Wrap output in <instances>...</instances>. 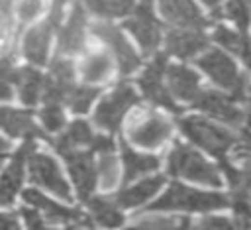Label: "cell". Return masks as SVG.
I'll use <instances>...</instances> for the list:
<instances>
[{"label":"cell","mask_w":251,"mask_h":230,"mask_svg":"<svg viewBox=\"0 0 251 230\" xmlns=\"http://www.w3.org/2000/svg\"><path fill=\"white\" fill-rule=\"evenodd\" d=\"M239 155L251 159V136H249V134H245V136L241 138V142H239Z\"/></svg>","instance_id":"cell-41"},{"label":"cell","mask_w":251,"mask_h":230,"mask_svg":"<svg viewBox=\"0 0 251 230\" xmlns=\"http://www.w3.org/2000/svg\"><path fill=\"white\" fill-rule=\"evenodd\" d=\"M10 10L18 24H29L43 14L45 0H10Z\"/></svg>","instance_id":"cell-31"},{"label":"cell","mask_w":251,"mask_h":230,"mask_svg":"<svg viewBox=\"0 0 251 230\" xmlns=\"http://www.w3.org/2000/svg\"><path fill=\"white\" fill-rule=\"evenodd\" d=\"M129 12L131 16L126 22L127 29L133 33V37L139 41L145 53L155 51L161 41V26L155 20L151 0H139L135 6H131Z\"/></svg>","instance_id":"cell-7"},{"label":"cell","mask_w":251,"mask_h":230,"mask_svg":"<svg viewBox=\"0 0 251 230\" xmlns=\"http://www.w3.org/2000/svg\"><path fill=\"white\" fill-rule=\"evenodd\" d=\"M0 128L12 138H37L39 130L27 110H18L10 106H0Z\"/></svg>","instance_id":"cell-22"},{"label":"cell","mask_w":251,"mask_h":230,"mask_svg":"<svg viewBox=\"0 0 251 230\" xmlns=\"http://www.w3.org/2000/svg\"><path fill=\"white\" fill-rule=\"evenodd\" d=\"M214 37H216V41L222 43L226 49H229V51H233V53H239L245 35H243V33H237V31H231V29H227V28H224V26H220V28L214 31Z\"/></svg>","instance_id":"cell-35"},{"label":"cell","mask_w":251,"mask_h":230,"mask_svg":"<svg viewBox=\"0 0 251 230\" xmlns=\"http://www.w3.org/2000/svg\"><path fill=\"white\" fill-rule=\"evenodd\" d=\"M161 14L175 28H194L202 29L206 26L204 16L192 0H159Z\"/></svg>","instance_id":"cell-18"},{"label":"cell","mask_w":251,"mask_h":230,"mask_svg":"<svg viewBox=\"0 0 251 230\" xmlns=\"http://www.w3.org/2000/svg\"><path fill=\"white\" fill-rule=\"evenodd\" d=\"M122 159H124V171H126V179L127 181H133L135 177L147 175V173H151V171H155L159 167V159L155 155L137 153L126 144L122 147Z\"/></svg>","instance_id":"cell-26"},{"label":"cell","mask_w":251,"mask_h":230,"mask_svg":"<svg viewBox=\"0 0 251 230\" xmlns=\"http://www.w3.org/2000/svg\"><path fill=\"white\" fill-rule=\"evenodd\" d=\"M78 73L88 85L106 83L114 75V55L110 51H90L80 61Z\"/></svg>","instance_id":"cell-21"},{"label":"cell","mask_w":251,"mask_h":230,"mask_svg":"<svg viewBox=\"0 0 251 230\" xmlns=\"http://www.w3.org/2000/svg\"><path fill=\"white\" fill-rule=\"evenodd\" d=\"M14 90L24 104H35L43 92V75L35 67H16Z\"/></svg>","instance_id":"cell-23"},{"label":"cell","mask_w":251,"mask_h":230,"mask_svg":"<svg viewBox=\"0 0 251 230\" xmlns=\"http://www.w3.org/2000/svg\"><path fill=\"white\" fill-rule=\"evenodd\" d=\"M22 212V216H24V222L29 226V228H41L43 224H45V218L39 214V210L37 208H22L20 210Z\"/></svg>","instance_id":"cell-37"},{"label":"cell","mask_w":251,"mask_h":230,"mask_svg":"<svg viewBox=\"0 0 251 230\" xmlns=\"http://www.w3.org/2000/svg\"><path fill=\"white\" fill-rule=\"evenodd\" d=\"M178 124L186 138H190L194 144H198L200 147H204L208 153H212L216 157H224L226 151L235 142V138L227 130H224L204 118H198V116L180 118Z\"/></svg>","instance_id":"cell-4"},{"label":"cell","mask_w":251,"mask_h":230,"mask_svg":"<svg viewBox=\"0 0 251 230\" xmlns=\"http://www.w3.org/2000/svg\"><path fill=\"white\" fill-rule=\"evenodd\" d=\"M14 57L10 53H0V100H10L14 96Z\"/></svg>","instance_id":"cell-32"},{"label":"cell","mask_w":251,"mask_h":230,"mask_svg":"<svg viewBox=\"0 0 251 230\" xmlns=\"http://www.w3.org/2000/svg\"><path fill=\"white\" fill-rule=\"evenodd\" d=\"M92 140H94V134H92L90 126L82 120H76L63 134H59L53 140V145L59 153H65V151H71V149H82L86 145L90 147Z\"/></svg>","instance_id":"cell-25"},{"label":"cell","mask_w":251,"mask_h":230,"mask_svg":"<svg viewBox=\"0 0 251 230\" xmlns=\"http://www.w3.org/2000/svg\"><path fill=\"white\" fill-rule=\"evenodd\" d=\"M27 167H29V179L51 191L55 197H61V199H71V189H69V183L65 181L57 161L49 155V153H43V151H29L27 155Z\"/></svg>","instance_id":"cell-6"},{"label":"cell","mask_w":251,"mask_h":230,"mask_svg":"<svg viewBox=\"0 0 251 230\" xmlns=\"http://www.w3.org/2000/svg\"><path fill=\"white\" fill-rule=\"evenodd\" d=\"M171 122L153 110H139L127 124V138L139 147H161L171 136Z\"/></svg>","instance_id":"cell-3"},{"label":"cell","mask_w":251,"mask_h":230,"mask_svg":"<svg viewBox=\"0 0 251 230\" xmlns=\"http://www.w3.org/2000/svg\"><path fill=\"white\" fill-rule=\"evenodd\" d=\"M198 226H202V228H231L233 224L222 216H208V218H202L198 222Z\"/></svg>","instance_id":"cell-38"},{"label":"cell","mask_w":251,"mask_h":230,"mask_svg":"<svg viewBox=\"0 0 251 230\" xmlns=\"http://www.w3.org/2000/svg\"><path fill=\"white\" fill-rule=\"evenodd\" d=\"M8 149H10V142H8V140H4V138L0 136V163L4 161V157H6Z\"/></svg>","instance_id":"cell-42"},{"label":"cell","mask_w":251,"mask_h":230,"mask_svg":"<svg viewBox=\"0 0 251 230\" xmlns=\"http://www.w3.org/2000/svg\"><path fill=\"white\" fill-rule=\"evenodd\" d=\"M202 2H204L208 8H218V4H220L222 0H202Z\"/></svg>","instance_id":"cell-45"},{"label":"cell","mask_w":251,"mask_h":230,"mask_svg":"<svg viewBox=\"0 0 251 230\" xmlns=\"http://www.w3.org/2000/svg\"><path fill=\"white\" fill-rule=\"evenodd\" d=\"M39 118H41L43 128L51 134L59 132L65 126V114H63L61 102H45V106L39 112Z\"/></svg>","instance_id":"cell-33"},{"label":"cell","mask_w":251,"mask_h":230,"mask_svg":"<svg viewBox=\"0 0 251 230\" xmlns=\"http://www.w3.org/2000/svg\"><path fill=\"white\" fill-rule=\"evenodd\" d=\"M69 165V173L75 181V187L78 191V197L82 201L92 197V191L96 187V167L92 161V155L82 149H71L61 153Z\"/></svg>","instance_id":"cell-11"},{"label":"cell","mask_w":251,"mask_h":230,"mask_svg":"<svg viewBox=\"0 0 251 230\" xmlns=\"http://www.w3.org/2000/svg\"><path fill=\"white\" fill-rule=\"evenodd\" d=\"M165 77H167V85H169V92L175 94L180 100L186 102H194V98L198 96L200 88V81L198 75L194 71H190L184 65H171L165 67Z\"/></svg>","instance_id":"cell-20"},{"label":"cell","mask_w":251,"mask_h":230,"mask_svg":"<svg viewBox=\"0 0 251 230\" xmlns=\"http://www.w3.org/2000/svg\"><path fill=\"white\" fill-rule=\"evenodd\" d=\"M137 100V92L133 90L131 85H118L96 108L94 112V122L108 132L118 130L124 114L127 112V108Z\"/></svg>","instance_id":"cell-8"},{"label":"cell","mask_w":251,"mask_h":230,"mask_svg":"<svg viewBox=\"0 0 251 230\" xmlns=\"http://www.w3.org/2000/svg\"><path fill=\"white\" fill-rule=\"evenodd\" d=\"M96 96H98V88L96 86H86V85L76 86V85H73L69 94H67V98H65V102L69 104V108L75 114H84V112H88V108L92 106Z\"/></svg>","instance_id":"cell-29"},{"label":"cell","mask_w":251,"mask_h":230,"mask_svg":"<svg viewBox=\"0 0 251 230\" xmlns=\"http://www.w3.org/2000/svg\"><path fill=\"white\" fill-rule=\"evenodd\" d=\"M169 173L206 185H220V175L216 167L184 144H175V149L169 155Z\"/></svg>","instance_id":"cell-2"},{"label":"cell","mask_w":251,"mask_h":230,"mask_svg":"<svg viewBox=\"0 0 251 230\" xmlns=\"http://www.w3.org/2000/svg\"><path fill=\"white\" fill-rule=\"evenodd\" d=\"M165 183V177L163 175H153V177H147L127 189H124L118 197H116V202L120 206H126V208H131V206H139L143 202H147Z\"/></svg>","instance_id":"cell-24"},{"label":"cell","mask_w":251,"mask_h":230,"mask_svg":"<svg viewBox=\"0 0 251 230\" xmlns=\"http://www.w3.org/2000/svg\"><path fill=\"white\" fill-rule=\"evenodd\" d=\"M84 4L100 18H116L127 14L133 6V0H84Z\"/></svg>","instance_id":"cell-30"},{"label":"cell","mask_w":251,"mask_h":230,"mask_svg":"<svg viewBox=\"0 0 251 230\" xmlns=\"http://www.w3.org/2000/svg\"><path fill=\"white\" fill-rule=\"evenodd\" d=\"M167 51L180 57V59H188L192 55H196L198 51H202L206 47V35L202 33V29H194V28H175L167 33Z\"/></svg>","instance_id":"cell-19"},{"label":"cell","mask_w":251,"mask_h":230,"mask_svg":"<svg viewBox=\"0 0 251 230\" xmlns=\"http://www.w3.org/2000/svg\"><path fill=\"white\" fill-rule=\"evenodd\" d=\"M196 63L216 85L231 90L235 96H241L245 92V88H247L245 79L239 75L235 63L227 55H224L222 51L208 49Z\"/></svg>","instance_id":"cell-5"},{"label":"cell","mask_w":251,"mask_h":230,"mask_svg":"<svg viewBox=\"0 0 251 230\" xmlns=\"http://www.w3.org/2000/svg\"><path fill=\"white\" fill-rule=\"evenodd\" d=\"M237 55H241V59L245 61V65H247V69L251 71V37H243V43H241V49H239V53Z\"/></svg>","instance_id":"cell-39"},{"label":"cell","mask_w":251,"mask_h":230,"mask_svg":"<svg viewBox=\"0 0 251 230\" xmlns=\"http://www.w3.org/2000/svg\"><path fill=\"white\" fill-rule=\"evenodd\" d=\"M73 85H75V67L67 57L61 55L51 63V71L43 79L41 96L45 102H65Z\"/></svg>","instance_id":"cell-12"},{"label":"cell","mask_w":251,"mask_h":230,"mask_svg":"<svg viewBox=\"0 0 251 230\" xmlns=\"http://www.w3.org/2000/svg\"><path fill=\"white\" fill-rule=\"evenodd\" d=\"M98 167H96V181H100V187L104 191L114 189L118 185V157L114 155V149L98 151Z\"/></svg>","instance_id":"cell-28"},{"label":"cell","mask_w":251,"mask_h":230,"mask_svg":"<svg viewBox=\"0 0 251 230\" xmlns=\"http://www.w3.org/2000/svg\"><path fill=\"white\" fill-rule=\"evenodd\" d=\"M241 177H243V181H247V183H251V161H249V165H247V169H245V173H241Z\"/></svg>","instance_id":"cell-44"},{"label":"cell","mask_w":251,"mask_h":230,"mask_svg":"<svg viewBox=\"0 0 251 230\" xmlns=\"http://www.w3.org/2000/svg\"><path fill=\"white\" fill-rule=\"evenodd\" d=\"M33 149V138H25V142L22 144V147L16 151V155L12 157V161L8 163L6 171L0 177V206H10L22 187L24 181V163L29 155V151Z\"/></svg>","instance_id":"cell-13"},{"label":"cell","mask_w":251,"mask_h":230,"mask_svg":"<svg viewBox=\"0 0 251 230\" xmlns=\"http://www.w3.org/2000/svg\"><path fill=\"white\" fill-rule=\"evenodd\" d=\"M163 77H165V57L159 55L151 61V65L139 77L141 90L151 102L161 104V106H165L173 112H178V106L173 102L169 88H165V85H163Z\"/></svg>","instance_id":"cell-15"},{"label":"cell","mask_w":251,"mask_h":230,"mask_svg":"<svg viewBox=\"0 0 251 230\" xmlns=\"http://www.w3.org/2000/svg\"><path fill=\"white\" fill-rule=\"evenodd\" d=\"M196 108L204 110L206 114H212L214 118L229 124V126H239L243 122V112L233 104V100L222 92L216 90H200L198 96L192 102Z\"/></svg>","instance_id":"cell-16"},{"label":"cell","mask_w":251,"mask_h":230,"mask_svg":"<svg viewBox=\"0 0 251 230\" xmlns=\"http://www.w3.org/2000/svg\"><path fill=\"white\" fill-rule=\"evenodd\" d=\"M0 228H18V218L12 212H0Z\"/></svg>","instance_id":"cell-40"},{"label":"cell","mask_w":251,"mask_h":230,"mask_svg":"<svg viewBox=\"0 0 251 230\" xmlns=\"http://www.w3.org/2000/svg\"><path fill=\"white\" fill-rule=\"evenodd\" d=\"M226 16L233 24H237L239 29H245L249 24V16H251L249 0H229L226 4Z\"/></svg>","instance_id":"cell-34"},{"label":"cell","mask_w":251,"mask_h":230,"mask_svg":"<svg viewBox=\"0 0 251 230\" xmlns=\"http://www.w3.org/2000/svg\"><path fill=\"white\" fill-rule=\"evenodd\" d=\"M67 2H69V0H55V4H53V10H55V12H61V10H63V6H65Z\"/></svg>","instance_id":"cell-43"},{"label":"cell","mask_w":251,"mask_h":230,"mask_svg":"<svg viewBox=\"0 0 251 230\" xmlns=\"http://www.w3.org/2000/svg\"><path fill=\"white\" fill-rule=\"evenodd\" d=\"M135 226H145V228H176V226H188V220H184V218H163V216H145V218H137Z\"/></svg>","instance_id":"cell-36"},{"label":"cell","mask_w":251,"mask_h":230,"mask_svg":"<svg viewBox=\"0 0 251 230\" xmlns=\"http://www.w3.org/2000/svg\"><path fill=\"white\" fill-rule=\"evenodd\" d=\"M24 201H25L29 206L37 208L39 214H41L47 222H55V224H86V218H84L78 210L67 208V206L59 204V202L51 201L49 197L41 195V193L35 191V189L24 191Z\"/></svg>","instance_id":"cell-14"},{"label":"cell","mask_w":251,"mask_h":230,"mask_svg":"<svg viewBox=\"0 0 251 230\" xmlns=\"http://www.w3.org/2000/svg\"><path fill=\"white\" fill-rule=\"evenodd\" d=\"M88 208L94 216V220L102 226H120L124 222L122 214L118 212L116 204L104 197H94V199H86Z\"/></svg>","instance_id":"cell-27"},{"label":"cell","mask_w":251,"mask_h":230,"mask_svg":"<svg viewBox=\"0 0 251 230\" xmlns=\"http://www.w3.org/2000/svg\"><path fill=\"white\" fill-rule=\"evenodd\" d=\"M59 20H61V14L51 12V16L45 22H41V24H37L25 31V35L22 39V53L25 55V59L29 63H33V65H45L47 63L51 37H53V31H55Z\"/></svg>","instance_id":"cell-9"},{"label":"cell","mask_w":251,"mask_h":230,"mask_svg":"<svg viewBox=\"0 0 251 230\" xmlns=\"http://www.w3.org/2000/svg\"><path fill=\"white\" fill-rule=\"evenodd\" d=\"M92 33H94L102 43L108 45V49H110V53L114 55V59L118 61L122 73L127 75V73H131V71L137 69V65H139V55L135 53V49L131 47V43L124 37V33H122L116 26L106 24V22H100V24H94V26H92Z\"/></svg>","instance_id":"cell-10"},{"label":"cell","mask_w":251,"mask_h":230,"mask_svg":"<svg viewBox=\"0 0 251 230\" xmlns=\"http://www.w3.org/2000/svg\"><path fill=\"white\" fill-rule=\"evenodd\" d=\"M227 204V199L220 193H204L180 183H173L167 193L151 206L153 210H214Z\"/></svg>","instance_id":"cell-1"},{"label":"cell","mask_w":251,"mask_h":230,"mask_svg":"<svg viewBox=\"0 0 251 230\" xmlns=\"http://www.w3.org/2000/svg\"><path fill=\"white\" fill-rule=\"evenodd\" d=\"M249 122H251V98H249Z\"/></svg>","instance_id":"cell-46"},{"label":"cell","mask_w":251,"mask_h":230,"mask_svg":"<svg viewBox=\"0 0 251 230\" xmlns=\"http://www.w3.org/2000/svg\"><path fill=\"white\" fill-rule=\"evenodd\" d=\"M86 16L82 6H75L59 29V51L61 55H75L84 47Z\"/></svg>","instance_id":"cell-17"}]
</instances>
